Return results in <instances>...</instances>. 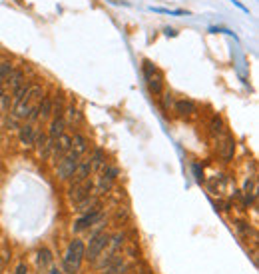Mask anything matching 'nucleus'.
Returning <instances> with one entry per match:
<instances>
[{
	"label": "nucleus",
	"mask_w": 259,
	"mask_h": 274,
	"mask_svg": "<svg viewBox=\"0 0 259 274\" xmlns=\"http://www.w3.org/2000/svg\"><path fill=\"white\" fill-rule=\"evenodd\" d=\"M84 254H86V246L82 240H72V244L68 246L66 250V256H64V270L66 274H76L82 260H84Z\"/></svg>",
	"instance_id": "1"
},
{
	"label": "nucleus",
	"mask_w": 259,
	"mask_h": 274,
	"mask_svg": "<svg viewBox=\"0 0 259 274\" xmlns=\"http://www.w3.org/2000/svg\"><path fill=\"white\" fill-rule=\"evenodd\" d=\"M80 156L78 154H74L72 150H68L60 160H58V166H56V176L60 178V180H68L72 174H74V170H76V166H78V160Z\"/></svg>",
	"instance_id": "2"
},
{
	"label": "nucleus",
	"mask_w": 259,
	"mask_h": 274,
	"mask_svg": "<svg viewBox=\"0 0 259 274\" xmlns=\"http://www.w3.org/2000/svg\"><path fill=\"white\" fill-rule=\"evenodd\" d=\"M144 74H146V82H148L150 92H154V94H161V90H163L161 74L157 72V68H155L150 60H144Z\"/></svg>",
	"instance_id": "3"
},
{
	"label": "nucleus",
	"mask_w": 259,
	"mask_h": 274,
	"mask_svg": "<svg viewBox=\"0 0 259 274\" xmlns=\"http://www.w3.org/2000/svg\"><path fill=\"white\" fill-rule=\"evenodd\" d=\"M108 240H110V236L106 234V232H100V234H94L92 236V240H90V244H88V248H86V258L88 260H98V256L102 254V250H106V246H108Z\"/></svg>",
	"instance_id": "4"
},
{
	"label": "nucleus",
	"mask_w": 259,
	"mask_h": 274,
	"mask_svg": "<svg viewBox=\"0 0 259 274\" xmlns=\"http://www.w3.org/2000/svg\"><path fill=\"white\" fill-rule=\"evenodd\" d=\"M72 148V136L70 134H60L58 138H54V148H52V158L60 160L68 150Z\"/></svg>",
	"instance_id": "5"
},
{
	"label": "nucleus",
	"mask_w": 259,
	"mask_h": 274,
	"mask_svg": "<svg viewBox=\"0 0 259 274\" xmlns=\"http://www.w3.org/2000/svg\"><path fill=\"white\" fill-rule=\"evenodd\" d=\"M92 188H94V184H92V180L88 178V180H84V182H80V184L70 186L68 196H70V200H72V202H80L82 198H86V196L92 192Z\"/></svg>",
	"instance_id": "6"
},
{
	"label": "nucleus",
	"mask_w": 259,
	"mask_h": 274,
	"mask_svg": "<svg viewBox=\"0 0 259 274\" xmlns=\"http://www.w3.org/2000/svg\"><path fill=\"white\" fill-rule=\"evenodd\" d=\"M90 172H92V165H90V160L78 162L76 170H74V174L70 176V178H72V186H74V184H80V182H84V180H88V178H90Z\"/></svg>",
	"instance_id": "7"
},
{
	"label": "nucleus",
	"mask_w": 259,
	"mask_h": 274,
	"mask_svg": "<svg viewBox=\"0 0 259 274\" xmlns=\"http://www.w3.org/2000/svg\"><path fill=\"white\" fill-rule=\"evenodd\" d=\"M100 206V198L96 196V194H88L86 198H82L80 202H76V210L80 212V214H86V212H90V210H96Z\"/></svg>",
	"instance_id": "8"
},
{
	"label": "nucleus",
	"mask_w": 259,
	"mask_h": 274,
	"mask_svg": "<svg viewBox=\"0 0 259 274\" xmlns=\"http://www.w3.org/2000/svg\"><path fill=\"white\" fill-rule=\"evenodd\" d=\"M34 136H36V128H34L32 122H28L26 126H20L18 138H20V144H22V146H32V144H34Z\"/></svg>",
	"instance_id": "9"
},
{
	"label": "nucleus",
	"mask_w": 259,
	"mask_h": 274,
	"mask_svg": "<svg viewBox=\"0 0 259 274\" xmlns=\"http://www.w3.org/2000/svg\"><path fill=\"white\" fill-rule=\"evenodd\" d=\"M100 216V210L96 208V210H90V212H86L82 218L76 220V224H74V232H82V230H86V228H90L92 224H94V220Z\"/></svg>",
	"instance_id": "10"
},
{
	"label": "nucleus",
	"mask_w": 259,
	"mask_h": 274,
	"mask_svg": "<svg viewBox=\"0 0 259 274\" xmlns=\"http://www.w3.org/2000/svg\"><path fill=\"white\" fill-rule=\"evenodd\" d=\"M74 154H78V156H82L86 150H88V140H86V136H82V134H74L72 136V148H70Z\"/></svg>",
	"instance_id": "11"
},
{
	"label": "nucleus",
	"mask_w": 259,
	"mask_h": 274,
	"mask_svg": "<svg viewBox=\"0 0 259 274\" xmlns=\"http://www.w3.org/2000/svg\"><path fill=\"white\" fill-rule=\"evenodd\" d=\"M233 150H235V142H233V138L225 136V138H223V142L219 144V152H221L223 160H229V158L233 156Z\"/></svg>",
	"instance_id": "12"
},
{
	"label": "nucleus",
	"mask_w": 259,
	"mask_h": 274,
	"mask_svg": "<svg viewBox=\"0 0 259 274\" xmlns=\"http://www.w3.org/2000/svg\"><path fill=\"white\" fill-rule=\"evenodd\" d=\"M176 112L180 114V116H190V114H194L196 112V104L192 102V100H178L176 102Z\"/></svg>",
	"instance_id": "13"
},
{
	"label": "nucleus",
	"mask_w": 259,
	"mask_h": 274,
	"mask_svg": "<svg viewBox=\"0 0 259 274\" xmlns=\"http://www.w3.org/2000/svg\"><path fill=\"white\" fill-rule=\"evenodd\" d=\"M38 112H40V118H42V120L50 118V114H52V98L50 96H42V98H40V102H38Z\"/></svg>",
	"instance_id": "14"
},
{
	"label": "nucleus",
	"mask_w": 259,
	"mask_h": 274,
	"mask_svg": "<svg viewBox=\"0 0 259 274\" xmlns=\"http://www.w3.org/2000/svg\"><path fill=\"white\" fill-rule=\"evenodd\" d=\"M6 82H8V86L14 90V88H18L22 82H24V72L22 70H12L8 76H6Z\"/></svg>",
	"instance_id": "15"
},
{
	"label": "nucleus",
	"mask_w": 259,
	"mask_h": 274,
	"mask_svg": "<svg viewBox=\"0 0 259 274\" xmlns=\"http://www.w3.org/2000/svg\"><path fill=\"white\" fill-rule=\"evenodd\" d=\"M64 118H54L50 122V130H48V136L50 138H58L62 132H64Z\"/></svg>",
	"instance_id": "16"
},
{
	"label": "nucleus",
	"mask_w": 259,
	"mask_h": 274,
	"mask_svg": "<svg viewBox=\"0 0 259 274\" xmlns=\"http://www.w3.org/2000/svg\"><path fill=\"white\" fill-rule=\"evenodd\" d=\"M90 165H92V170H102L104 166H106V156H104V152L100 148L94 150V154L90 158Z\"/></svg>",
	"instance_id": "17"
},
{
	"label": "nucleus",
	"mask_w": 259,
	"mask_h": 274,
	"mask_svg": "<svg viewBox=\"0 0 259 274\" xmlns=\"http://www.w3.org/2000/svg\"><path fill=\"white\" fill-rule=\"evenodd\" d=\"M64 114H66V120H68L70 124H76V122L82 120V114H80V110L76 108V106H66V108H64ZM66 120H64V122H66Z\"/></svg>",
	"instance_id": "18"
},
{
	"label": "nucleus",
	"mask_w": 259,
	"mask_h": 274,
	"mask_svg": "<svg viewBox=\"0 0 259 274\" xmlns=\"http://www.w3.org/2000/svg\"><path fill=\"white\" fill-rule=\"evenodd\" d=\"M112 180H108V178H104L102 174H100V178H98V184H96V196H102L106 192H110V188H112Z\"/></svg>",
	"instance_id": "19"
},
{
	"label": "nucleus",
	"mask_w": 259,
	"mask_h": 274,
	"mask_svg": "<svg viewBox=\"0 0 259 274\" xmlns=\"http://www.w3.org/2000/svg\"><path fill=\"white\" fill-rule=\"evenodd\" d=\"M28 88H30V84H28V82H22L18 88H14V104H18V102H22V100H24V96L28 94Z\"/></svg>",
	"instance_id": "20"
},
{
	"label": "nucleus",
	"mask_w": 259,
	"mask_h": 274,
	"mask_svg": "<svg viewBox=\"0 0 259 274\" xmlns=\"http://www.w3.org/2000/svg\"><path fill=\"white\" fill-rule=\"evenodd\" d=\"M52 114H54V118H62L64 116V98L62 96H58L56 100H52Z\"/></svg>",
	"instance_id": "21"
},
{
	"label": "nucleus",
	"mask_w": 259,
	"mask_h": 274,
	"mask_svg": "<svg viewBox=\"0 0 259 274\" xmlns=\"http://www.w3.org/2000/svg\"><path fill=\"white\" fill-rule=\"evenodd\" d=\"M30 104L28 102H18V104H14V116H18V118H26L28 116V112H30Z\"/></svg>",
	"instance_id": "22"
},
{
	"label": "nucleus",
	"mask_w": 259,
	"mask_h": 274,
	"mask_svg": "<svg viewBox=\"0 0 259 274\" xmlns=\"http://www.w3.org/2000/svg\"><path fill=\"white\" fill-rule=\"evenodd\" d=\"M104 274H128V266H126V264H124V262L120 260V262H116V264L108 266Z\"/></svg>",
	"instance_id": "23"
},
{
	"label": "nucleus",
	"mask_w": 259,
	"mask_h": 274,
	"mask_svg": "<svg viewBox=\"0 0 259 274\" xmlns=\"http://www.w3.org/2000/svg\"><path fill=\"white\" fill-rule=\"evenodd\" d=\"M14 70V64L10 60H2L0 62V80H6V76Z\"/></svg>",
	"instance_id": "24"
},
{
	"label": "nucleus",
	"mask_w": 259,
	"mask_h": 274,
	"mask_svg": "<svg viewBox=\"0 0 259 274\" xmlns=\"http://www.w3.org/2000/svg\"><path fill=\"white\" fill-rule=\"evenodd\" d=\"M209 130H211V134H221V132H223V124H221V118H219V116H213V118H211Z\"/></svg>",
	"instance_id": "25"
},
{
	"label": "nucleus",
	"mask_w": 259,
	"mask_h": 274,
	"mask_svg": "<svg viewBox=\"0 0 259 274\" xmlns=\"http://www.w3.org/2000/svg\"><path fill=\"white\" fill-rule=\"evenodd\" d=\"M152 12H157V14H169V16H180V14H184V10H169V8H159V6H152L150 8Z\"/></svg>",
	"instance_id": "26"
},
{
	"label": "nucleus",
	"mask_w": 259,
	"mask_h": 274,
	"mask_svg": "<svg viewBox=\"0 0 259 274\" xmlns=\"http://www.w3.org/2000/svg\"><path fill=\"white\" fill-rule=\"evenodd\" d=\"M38 262H40V266H48L52 262V256H50V252L44 248V250H40L38 252Z\"/></svg>",
	"instance_id": "27"
},
{
	"label": "nucleus",
	"mask_w": 259,
	"mask_h": 274,
	"mask_svg": "<svg viewBox=\"0 0 259 274\" xmlns=\"http://www.w3.org/2000/svg\"><path fill=\"white\" fill-rule=\"evenodd\" d=\"M46 140H48V134H44V132H36V136H34V146L40 150V148L46 144Z\"/></svg>",
	"instance_id": "28"
},
{
	"label": "nucleus",
	"mask_w": 259,
	"mask_h": 274,
	"mask_svg": "<svg viewBox=\"0 0 259 274\" xmlns=\"http://www.w3.org/2000/svg\"><path fill=\"white\" fill-rule=\"evenodd\" d=\"M18 120H20V118L12 114V116H8V118H6V126H8V128H10V126H12V128H16V126H18Z\"/></svg>",
	"instance_id": "29"
},
{
	"label": "nucleus",
	"mask_w": 259,
	"mask_h": 274,
	"mask_svg": "<svg viewBox=\"0 0 259 274\" xmlns=\"http://www.w3.org/2000/svg\"><path fill=\"white\" fill-rule=\"evenodd\" d=\"M16 274H28V268H26V264H18V268H16Z\"/></svg>",
	"instance_id": "30"
},
{
	"label": "nucleus",
	"mask_w": 259,
	"mask_h": 274,
	"mask_svg": "<svg viewBox=\"0 0 259 274\" xmlns=\"http://www.w3.org/2000/svg\"><path fill=\"white\" fill-rule=\"evenodd\" d=\"M169 104H171V96H169V94H165V96H163V108L167 110Z\"/></svg>",
	"instance_id": "31"
},
{
	"label": "nucleus",
	"mask_w": 259,
	"mask_h": 274,
	"mask_svg": "<svg viewBox=\"0 0 259 274\" xmlns=\"http://www.w3.org/2000/svg\"><path fill=\"white\" fill-rule=\"evenodd\" d=\"M194 172H196V178H198V180L202 182V180H204V176L200 174V166H198V165H194Z\"/></svg>",
	"instance_id": "32"
},
{
	"label": "nucleus",
	"mask_w": 259,
	"mask_h": 274,
	"mask_svg": "<svg viewBox=\"0 0 259 274\" xmlns=\"http://www.w3.org/2000/svg\"><path fill=\"white\" fill-rule=\"evenodd\" d=\"M165 34H167V36H176V30H171V28H167V30H165Z\"/></svg>",
	"instance_id": "33"
}]
</instances>
